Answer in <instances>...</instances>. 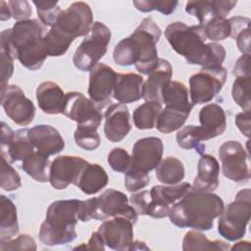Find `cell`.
Instances as JSON below:
<instances>
[{
    "label": "cell",
    "mask_w": 251,
    "mask_h": 251,
    "mask_svg": "<svg viewBox=\"0 0 251 251\" xmlns=\"http://www.w3.org/2000/svg\"><path fill=\"white\" fill-rule=\"evenodd\" d=\"M165 36L173 49L190 65L220 67L225 61L226 49L222 44L205 43L208 38L204 25L188 26L182 22H174L166 27Z\"/></svg>",
    "instance_id": "obj_1"
},
{
    "label": "cell",
    "mask_w": 251,
    "mask_h": 251,
    "mask_svg": "<svg viewBox=\"0 0 251 251\" xmlns=\"http://www.w3.org/2000/svg\"><path fill=\"white\" fill-rule=\"evenodd\" d=\"M161 34V28L152 18L143 19L128 37L122 39L115 46V63L120 66L134 65L139 73L149 75L159 62L156 44Z\"/></svg>",
    "instance_id": "obj_2"
},
{
    "label": "cell",
    "mask_w": 251,
    "mask_h": 251,
    "mask_svg": "<svg viewBox=\"0 0 251 251\" xmlns=\"http://www.w3.org/2000/svg\"><path fill=\"white\" fill-rule=\"evenodd\" d=\"M43 37L44 27L37 19L17 22L12 28L1 32V52L18 59L27 70L36 71L47 57Z\"/></svg>",
    "instance_id": "obj_3"
},
{
    "label": "cell",
    "mask_w": 251,
    "mask_h": 251,
    "mask_svg": "<svg viewBox=\"0 0 251 251\" xmlns=\"http://www.w3.org/2000/svg\"><path fill=\"white\" fill-rule=\"evenodd\" d=\"M225 208L223 199L213 192L190 189L170 209L169 218L177 227L209 230Z\"/></svg>",
    "instance_id": "obj_4"
},
{
    "label": "cell",
    "mask_w": 251,
    "mask_h": 251,
    "mask_svg": "<svg viewBox=\"0 0 251 251\" xmlns=\"http://www.w3.org/2000/svg\"><path fill=\"white\" fill-rule=\"evenodd\" d=\"M93 25L91 8L84 2H74L63 10L44 39L51 53L64 55L72 42L79 36H86Z\"/></svg>",
    "instance_id": "obj_5"
},
{
    "label": "cell",
    "mask_w": 251,
    "mask_h": 251,
    "mask_svg": "<svg viewBox=\"0 0 251 251\" xmlns=\"http://www.w3.org/2000/svg\"><path fill=\"white\" fill-rule=\"evenodd\" d=\"M81 200L68 199L52 202L46 212V219L39 228V239L47 246L63 245L76 238L75 226Z\"/></svg>",
    "instance_id": "obj_6"
},
{
    "label": "cell",
    "mask_w": 251,
    "mask_h": 251,
    "mask_svg": "<svg viewBox=\"0 0 251 251\" xmlns=\"http://www.w3.org/2000/svg\"><path fill=\"white\" fill-rule=\"evenodd\" d=\"M251 216V191L249 188L238 191L234 200L219 216L218 231L228 241L242 238Z\"/></svg>",
    "instance_id": "obj_7"
},
{
    "label": "cell",
    "mask_w": 251,
    "mask_h": 251,
    "mask_svg": "<svg viewBox=\"0 0 251 251\" xmlns=\"http://www.w3.org/2000/svg\"><path fill=\"white\" fill-rule=\"evenodd\" d=\"M111 40L110 28L101 22H94L89 33L76 48L73 62L82 72L90 71L106 54Z\"/></svg>",
    "instance_id": "obj_8"
},
{
    "label": "cell",
    "mask_w": 251,
    "mask_h": 251,
    "mask_svg": "<svg viewBox=\"0 0 251 251\" xmlns=\"http://www.w3.org/2000/svg\"><path fill=\"white\" fill-rule=\"evenodd\" d=\"M226 79V70L223 67L202 68L189 78L190 98L193 105L212 101L222 90Z\"/></svg>",
    "instance_id": "obj_9"
},
{
    "label": "cell",
    "mask_w": 251,
    "mask_h": 251,
    "mask_svg": "<svg viewBox=\"0 0 251 251\" xmlns=\"http://www.w3.org/2000/svg\"><path fill=\"white\" fill-rule=\"evenodd\" d=\"M116 217H124L133 224L137 222V213L128 205V199L125 193L115 189H107L100 196L94 197L91 219L106 221Z\"/></svg>",
    "instance_id": "obj_10"
},
{
    "label": "cell",
    "mask_w": 251,
    "mask_h": 251,
    "mask_svg": "<svg viewBox=\"0 0 251 251\" xmlns=\"http://www.w3.org/2000/svg\"><path fill=\"white\" fill-rule=\"evenodd\" d=\"M219 157L226 177L234 182L249 180L251 176L249 155L241 143L235 140L226 141L219 148Z\"/></svg>",
    "instance_id": "obj_11"
},
{
    "label": "cell",
    "mask_w": 251,
    "mask_h": 251,
    "mask_svg": "<svg viewBox=\"0 0 251 251\" xmlns=\"http://www.w3.org/2000/svg\"><path fill=\"white\" fill-rule=\"evenodd\" d=\"M63 115L76 122L77 126L94 129L98 128L103 118L100 107L78 91L66 93Z\"/></svg>",
    "instance_id": "obj_12"
},
{
    "label": "cell",
    "mask_w": 251,
    "mask_h": 251,
    "mask_svg": "<svg viewBox=\"0 0 251 251\" xmlns=\"http://www.w3.org/2000/svg\"><path fill=\"white\" fill-rule=\"evenodd\" d=\"M1 105L6 115L19 126H28L34 119V104L18 85H7L1 90Z\"/></svg>",
    "instance_id": "obj_13"
},
{
    "label": "cell",
    "mask_w": 251,
    "mask_h": 251,
    "mask_svg": "<svg viewBox=\"0 0 251 251\" xmlns=\"http://www.w3.org/2000/svg\"><path fill=\"white\" fill-rule=\"evenodd\" d=\"M192 188L188 182L171 185H154L150 189V202L147 216L162 219L169 215L171 207Z\"/></svg>",
    "instance_id": "obj_14"
},
{
    "label": "cell",
    "mask_w": 251,
    "mask_h": 251,
    "mask_svg": "<svg viewBox=\"0 0 251 251\" xmlns=\"http://www.w3.org/2000/svg\"><path fill=\"white\" fill-rule=\"evenodd\" d=\"M87 161L77 156L63 155L56 157L49 168V182L57 190L67 188L76 181L87 165Z\"/></svg>",
    "instance_id": "obj_15"
},
{
    "label": "cell",
    "mask_w": 251,
    "mask_h": 251,
    "mask_svg": "<svg viewBox=\"0 0 251 251\" xmlns=\"http://www.w3.org/2000/svg\"><path fill=\"white\" fill-rule=\"evenodd\" d=\"M133 223L124 217L106 220L98 228L105 245L113 250H130L133 243Z\"/></svg>",
    "instance_id": "obj_16"
},
{
    "label": "cell",
    "mask_w": 251,
    "mask_h": 251,
    "mask_svg": "<svg viewBox=\"0 0 251 251\" xmlns=\"http://www.w3.org/2000/svg\"><path fill=\"white\" fill-rule=\"evenodd\" d=\"M88 95L100 108L111 100L117 73L108 65L96 64L89 71Z\"/></svg>",
    "instance_id": "obj_17"
},
{
    "label": "cell",
    "mask_w": 251,
    "mask_h": 251,
    "mask_svg": "<svg viewBox=\"0 0 251 251\" xmlns=\"http://www.w3.org/2000/svg\"><path fill=\"white\" fill-rule=\"evenodd\" d=\"M163 152L164 145L161 138L156 136L140 138L133 145L130 166L149 173L160 164Z\"/></svg>",
    "instance_id": "obj_18"
},
{
    "label": "cell",
    "mask_w": 251,
    "mask_h": 251,
    "mask_svg": "<svg viewBox=\"0 0 251 251\" xmlns=\"http://www.w3.org/2000/svg\"><path fill=\"white\" fill-rule=\"evenodd\" d=\"M129 112L126 104L117 103L108 107L105 112L104 133L111 142L122 141L130 131Z\"/></svg>",
    "instance_id": "obj_19"
},
{
    "label": "cell",
    "mask_w": 251,
    "mask_h": 251,
    "mask_svg": "<svg viewBox=\"0 0 251 251\" xmlns=\"http://www.w3.org/2000/svg\"><path fill=\"white\" fill-rule=\"evenodd\" d=\"M27 134L34 149L47 157L58 154L65 148L62 135L52 126L37 125L28 128Z\"/></svg>",
    "instance_id": "obj_20"
},
{
    "label": "cell",
    "mask_w": 251,
    "mask_h": 251,
    "mask_svg": "<svg viewBox=\"0 0 251 251\" xmlns=\"http://www.w3.org/2000/svg\"><path fill=\"white\" fill-rule=\"evenodd\" d=\"M236 3V0L187 1L185 12L197 18L199 25H205L214 18H226Z\"/></svg>",
    "instance_id": "obj_21"
},
{
    "label": "cell",
    "mask_w": 251,
    "mask_h": 251,
    "mask_svg": "<svg viewBox=\"0 0 251 251\" xmlns=\"http://www.w3.org/2000/svg\"><path fill=\"white\" fill-rule=\"evenodd\" d=\"M173 68L168 60L159 58L157 67L148 75V78L143 83L142 98L146 102H162V89L171 81Z\"/></svg>",
    "instance_id": "obj_22"
},
{
    "label": "cell",
    "mask_w": 251,
    "mask_h": 251,
    "mask_svg": "<svg viewBox=\"0 0 251 251\" xmlns=\"http://www.w3.org/2000/svg\"><path fill=\"white\" fill-rule=\"evenodd\" d=\"M220 165L217 159L209 154H202L197 166L192 189L200 192H213L219 186Z\"/></svg>",
    "instance_id": "obj_23"
},
{
    "label": "cell",
    "mask_w": 251,
    "mask_h": 251,
    "mask_svg": "<svg viewBox=\"0 0 251 251\" xmlns=\"http://www.w3.org/2000/svg\"><path fill=\"white\" fill-rule=\"evenodd\" d=\"M37 104L42 112L48 115L63 114L66 93L62 88L53 81H43L36 89Z\"/></svg>",
    "instance_id": "obj_24"
},
{
    "label": "cell",
    "mask_w": 251,
    "mask_h": 251,
    "mask_svg": "<svg viewBox=\"0 0 251 251\" xmlns=\"http://www.w3.org/2000/svg\"><path fill=\"white\" fill-rule=\"evenodd\" d=\"M143 83L144 80L140 75L134 73L117 74L113 96L122 104L136 102L142 97Z\"/></svg>",
    "instance_id": "obj_25"
},
{
    "label": "cell",
    "mask_w": 251,
    "mask_h": 251,
    "mask_svg": "<svg viewBox=\"0 0 251 251\" xmlns=\"http://www.w3.org/2000/svg\"><path fill=\"white\" fill-rule=\"evenodd\" d=\"M199 122L209 139L223 134L226 127V113L223 107L216 103L208 104L200 110Z\"/></svg>",
    "instance_id": "obj_26"
},
{
    "label": "cell",
    "mask_w": 251,
    "mask_h": 251,
    "mask_svg": "<svg viewBox=\"0 0 251 251\" xmlns=\"http://www.w3.org/2000/svg\"><path fill=\"white\" fill-rule=\"evenodd\" d=\"M109 181L108 175L103 167L98 164L87 165L82 170L75 186L87 195L96 194L104 188Z\"/></svg>",
    "instance_id": "obj_27"
},
{
    "label": "cell",
    "mask_w": 251,
    "mask_h": 251,
    "mask_svg": "<svg viewBox=\"0 0 251 251\" xmlns=\"http://www.w3.org/2000/svg\"><path fill=\"white\" fill-rule=\"evenodd\" d=\"M188 89L184 83L176 80L169 81L162 89V102L172 107L190 113L193 104L188 100Z\"/></svg>",
    "instance_id": "obj_28"
},
{
    "label": "cell",
    "mask_w": 251,
    "mask_h": 251,
    "mask_svg": "<svg viewBox=\"0 0 251 251\" xmlns=\"http://www.w3.org/2000/svg\"><path fill=\"white\" fill-rule=\"evenodd\" d=\"M208 139L209 137L203 127L193 125L183 126L176 133V142L179 147L185 150L194 149L200 155L205 151V144L202 141Z\"/></svg>",
    "instance_id": "obj_29"
},
{
    "label": "cell",
    "mask_w": 251,
    "mask_h": 251,
    "mask_svg": "<svg viewBox=\"0 0 251 251\" xmlns=\"http://www.w3.org/2000/svg\"><path fill=\"white\" fill-rule=\"evenodd\" d=\"M0 239H11L19 232L17 208L13 201L5 195L0 196Z\"/></svg>",
    "instance_id": "obj_30"
},
{
    "label": "cell",
    "mask_w": 251,
    "mask_h": 251,
    "mask_svg": "<svg viewBox=\"0 0 251 251\" xmlns=\"http://www.w3.org/2000/svg\"><path fill=\"white\" fill-rule=\"evenodd\" d=\"M28 128H21L15 131V137L10 146L1 152V156L5 157L10 163L23 161L30 155L35 149L28 139Z\"/></svg>",
    "instance_id": "obj_31"
},
{
    "label": "cell",
    "mask_w": 251,
    "mask_h": 251,
    "mask_svg": "<svg viewBox=\"0 0 251 251\" xmlns=\"http://www.w3.org/2000/svg\"><path fill=\"white\" fill-rule=\"evenodd\" d=\"M156 177L164 184L179 183L185 175L183 164L176 157H167L156 168Z\"/></svg>",
    "instance_id": "obj_32"
},
{
    "label": "cell",
    "mask_w": 251,
    "mask_h": 251,
    "mask_svg": "<svg viewBox=\"0 0 251 251\" xmlns=\"http://www.w3.org/2000/svg\"><path fill=\"white\" fill-rule=\"evenodd\" d=\"M189 114L188 112L176 108L165 107V109H162L159 113L155 126L162 133H171L182 127Z\"/></svg>",
    "instance_id": "obj_33"
},
{
    "label": "cell",
    "mask_w": 251,
    "mask_h": 251,
    "mask_svg": "<svg viewBox=\"0 0 251 251\" xmlns=\"http://www.w3.org/2000/svg\"><path fill=\"white\" fill-rule=\"evenodd\" d=\"M48 168H50L49 158L35 150L22 163L23 171L38 182L49 181Z\"/></svg>",
    "instance_id": "obj_34"
},
{
    "label": "cell",
    "mask_w": 251,
    "mask_h": 251,
    "mask_svg": "<svg viewBox=\"0 0 251 251\" xmlns=\"http://www.w3.org/2000/svg\"><path fill=\"white\" fill-rule=\"evenodd\" d=\"M230 248L228 243L222 240L210 241L205 234L197 230H189L185 233L182 240V249L184 251L190 250H228Z\"/></svg>",
    "instance_id": "obj_35"
},
{
    "label": "cell",
    "mask_w": 251,
    "mask_h": 251,
    "mask_svg": "<svg viewBox=\"0 0 251 251\" xmlns=\"http://www.w3.org/2000/svg\"><path fill=\"white\" fill-rule=\"evenodd\" d=\"M162 109V104L158 102H145L138 106L132 114V120L135 127L138 129L153 128Z\"/></svg>",
    "instance_id": "obj_36"
},
{
    "label": "cell",
    "mask_w": 251,
    "mask_h": 251,
    "mask_svg": "<svg viewBox=\"0 0 251 251\" xmlns=\"http://www.w3.org/2000/svg\"><path fill=\"white\" fill-rule=\"evenodd\" d=\"M231 95L243 112H250V76L236 77L232 84Z\"/></svg>",
    "instance_id": "obj_37"
},
{
    "label": "cell",
    "mask_w": 251,
    "mask_h": 251,
    "mask_svg": "<svg viewBox=\"0 0 251 251\" xmlns=\"http://www.w3.org/2000/svg\"><path fill=\"white\" fill-rule=\"evenodd\" d=\"M132 4L142 13L158 11L169 16L175 12L178 2L176 0H134Z\"/></svg>",
    "instance_id": "obj_38"
},
{
    "label": "cell",
    "mask_w": 251,
    "mask_h": 251,
    "mask_svg": "<svg viewBox=\"0 0 251 251\" xmlns=\"http://www.w3.org/2000/svg\"><path fill=\"white\" fill-rule=\"evenodd\" d=\"M74 138L77 146L88 151L97 149L101 143V138L97 129L89 127L77 126L74 133Z\"/></svg>",
    "instance_id": "obj_39"
},
{
    "label": "cell",
    "mask_w": 251,
    "mask_h": 251,
    "mask_svg": "<svg viewBox=\"0 0 251 251\" xmlns=\"http://www.w3.org/2000/svg\"><path fill=\"white\" fill-rule=\"evenodd\" d=\"M207 38L212 41L224 40L230 37V24L226 18H214L204 25Z\"/></svg>",
    "instance_id": "obj_40"
},
{
    "label": "cell",
    "mask_w": 251,
    "mask_h": 251,
    "mask_svg": "<svg viewBox=\"0 0 251 251\" xmlns=\"http://www.w3.org/2000/svg\"><path fill=\"white\" fill-rule=\"evenodd\" d=\"M33 4L36 7L40 22L44 25L53 26L62 12L58 6V1H33Z\"/></svg>",
    "instance_id": "obj_41"
},
{
    "label": "cell",
    "mask_w": 251,
    "mask_h": 251,
    "mask_svg": "<svg viewBox=\"0 0 251 251\" xmlns=\"http://www.w3.org/2000/svg\"><path fill=\"white\" fill-rule=\"evenodd\" d=\"M21 176L18 172L5 157L1 156V187L6 191H13L21 187Z\"/></svg>",
    "instance_id": "obj_42"
},
{
    "label": "cell",
    "mask_w": 251,
    "mask_h": 251,
    "mask_svg": "<svg viewBox=\"0 0 251 251\" xmlns=\"http://www.w3.org/2000/svg\"><path fill=\"white\" fill-rule=\"evenodd\" d=\"M150 182V176L148 173L140 171L136 168L129 167L128 170L125 173V186L129 192H136Z\"/></svg>",
    "instance_id": "obj_43"
},
{
    "label": "cell",
    "mask_w": 251,
    "mask_h": 251,
    "mask_svg": "<svg viewBox=\"0 0 251 251\" xmlns=\"http://www.w3.org/2000/svg\"><path fill=\"white\" fill-rule=\"evenodd\" d=\"M107 161L115 172L126 173L130 167L131 156H129L126 150L121 147H116L109 152Z\"/></svg>",
    "instance_id": "obj_44"
},
{
    "label": "cell",
    "mask_w": 251,
    "mask_h": 251,
    "mask_svg": "<svg viewBox=\"0 0 251 251\" xmlns=\"http://www.w3.org/2000/svg\"><path fill=\"white\" fill-rule=\"evenodd\" d=\"M33 237L28 234H21L15 239H0V250H36Z\"/></svg>",
    "instance_id": "obj_45"
},
{
    "label": "cell",
    "mask_w": 251,
    "mask_h": 251,
    "mask_svg": "<svg viewBox=\"0 0 251 251\" xmlns=\"http://www.w3.org/2000/svg\"><path fill=\"white\" fill-rule=\"evenodd\" d=\"M9 7L11 9L12 17L17 21H25L29 20V17L31 16V8L29 6V3L25 0H12L8 2Z\"/></svg>",
    "instance_id": "obj_46"
},
{
    "label": "cell",
    "mask_w": 251,
    "mask_h": 251,
    "mask_svg": "<svg viewBox=\"0 0 251 251\" xmlns=\"http://www.w3.org/2000/svg\"><path fill=\"white\" fill-rule=\"evenodd\" d=\"M129 200L132 204V207L136 211L137 215H146L149 202H150V191L141 190L136 193L133 192Z\"/></svg>",
    "instance_id": "obj_47"
},
{
    "label": "cell",
    "mask_w": 251,
    "mask_h": 251,
    "mask_svg": "<svg viewBox=\"0 0 251 251\" xmlns=\"http://www.w3.org/2000/svg\"><path fill=\"white\" fill-rule=\"evenodd\" d=\"M1 54V90L5 89L8 85V81L14 72L13 59L7 54L0 52Z\"/></svg>",
    "instance_id": "obj_48"
},
{
    "label": "cell",
    "mask_w": 251,
    "mask_h": 251,
    "mask_svg": "<svg viewBox=\"0 0 251 251\" xmlns=\"http://www.w3.org/2000/svg\"><path fill=\"white\" fill-rule=\"evenodd\" d=\"M249 62H250V54H243L235 63L233 67V75L236 77L239 76H250V69H249Z\"/></svg>",
    "instance_id": "obj_49"
},
{
    "label": "cell",
    "mask_w": 251,
    "mask_h": 251,
    "mask_svg": "<svg viewBox=\"0 0 251 251\" xmlns=\"http://www.w3.org/2000/svg\"><path fill=\"white\" fill-rule=\"evenodd\" d=\"M74 249H87V250H104L105 243L103 241L102 236L98 231L92 232L87 244H82L75 247Z\"/></svg>",
    "instance_id": "obj_50"
},
{
    "label": "cell",
    "mask_w": 251,
    "mask_h": 251,
    "mask_svg": "<svg viewBox=\"0 0 251 251\" xmlns=\"http://www.w3.org/2000/svg\"><path fill=\"white\" fill-rule=\"evenodd\" d=\"M237 47L242 54H250V28L247 27L240 31L234 38Z\"/></svg>",
    "instance_id": "obj_51"
},
{
    "label": "cell",
    "mask_w": 251,
    "mask_h": 251,
    "mask_svg": "<svg viewBox=\"0 0 251 251\" xmlns=\"http://www.w3.org/2000/svg\"><path fill=\"white\" fill-rule=\"evenodd\" d=\"M235 125L243 135L250 136V112L238 113L235 117Z\"/></svg>",
    "instance_id": "obj_52"
},
{
    "label": "cell",
    "mask_w": 251,
    "mask_h": 251,
    "mask_svg": "<svg viewBox=\"0 0 251 251\" xmlns=\"http://www.w3.org/2000/svg\"><path fill=\"white\" fill-rule=\"evenodd\" d=\"M14 137L15 131L5 122H1V152H4L10 146Z\"/></svg>",
    "instance_id": "obj_53"
},
{
    "label": "cell",
    "mask_w": 251,
    "mask_h": 251,
    "mask_svg": "<svg viewBox=\"0 0 251 251\" xmlns=\"http://www.w3.org/2000/svg\"><path fill=\"white\" fill-rule=\"evenodd\" d=\"M12 17L11 9L9 7V4L5 1L0 2V20L6 21L9 20Z\"/></svg>",
    "instance_id": "obj_54"
},
{
    "label": "cell",
    "mask_w": 251,
    "mask_h": 251,
    "mask_svg": "<svg viewBox=\"0 0 251 251\" xmlns=\"http://www.w3.org/2000/svg\"><path fill=\"white\" fill-rule=\"evenodd\" d=\"M230 249L231 250H249L250 244H249V241H239L235 243Z\"/></svg>",
    "instance_id": "obj_55"
},
{
    "label": "cell",
    "mask_w": 251,
    "mask_h": 251,
    "mask_svg": "<svg viewBox=\"0 0 251 251\" xmlns=\"http://www.w3.org/2000/svg\"><path fill=\"white\" fill-rule=\"evenodd\" d=\"M140 249H145V250H149V248L146 246V244L143 241H139V240H135L133 241L130 250H140Z\"/></svg>",
    "instance_id": "obj_56"
}]
</instances>
